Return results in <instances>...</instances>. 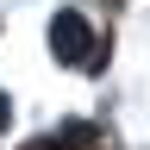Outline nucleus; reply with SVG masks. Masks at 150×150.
<instances>
[{
    "instance_id": "obj_2",
    "label": "nucleus",
    "mask_w": 150,
    "mask_h": 150,
    "mask_svg": "<svg viewBox=\"0 0 150 150\" xmlns=\"http://www.w3.org/2000/svg\"><path fill=\"white\" fill-rule=\"evenodd\" d=\"M25 150H63V144H50V138H38V144H25Z\"/></svg>"
},
{
    "instance_id": "obj_1",
    "label": "nucleus",
    "mask_w": 150,
    "mask_h": 150,
    "mask_svg": "<svg viewBox=\"0 0 150 150\" xmlns=\"http://www.w3.org/2000/svg\"><path fill=\"white\" fill-rule=\"evenodd\" d=\"M50 50L63 56V63H75V69H94V31H88V19L81 13H56L50 19Z\"/></svg>"
},
{
    "instance_id": "obj_3",
    "label": "nucleus",
    "mask_w": 150,
    "mask_h": 150,
    "mask_svg": "<svg viewBox=\"0 0 150 150\" xmlns=\"http://www.w3.org/2000/svg\"><path fill=\"white\" fill-rule=\"evenodd\" d=\"M6 119H13V106H6V94H0V125H6Z\"/></svg>"
}]
</instances>
